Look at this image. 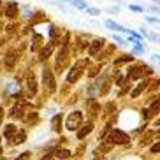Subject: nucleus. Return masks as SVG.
<instances>
[{
	"instance_id": "30",
	"label": "nucleus",
	"mask_w": 160,
	"mask_h": 160,
	"mask_svg": "<svg viewBox=\"0 0 160 160\" xmlns=\"http://www.w3.org/2000/svg\"><path fill=\"white\" fill-rule=\"evenodd\" d=\"M86 11H88V14H92V16L100 14V11H99V9H93V7H86Z\"/></svg>"
},
{
	"instance_id": "5",
	"label": "nucleus",
	"mask_w": 160,
	"mask_h": 160,
	"mask_svg": "<svg viewBox=\"0 0 160 160\" xmlns=\"http://www.w3.org/2000/svg\"><path fill=\"white\" fill-rule=\"evenodd\" d=\"M18 58H19V51H18V49H9V51H7V55L4 57V63H5V67L12 69V67L16 65Z\"/></svg>"
},
{
	"instance_id": "37",
	"label": "nucleus",
	"mask_w": 160,
	"mask_h": 160,
	"mask_svg": "<svg viewBox=\"0 0 160 160\" xmlns=\"http://www.w3.org/2000/svg\"><path fill=\"white\" fill-rule=\"evenodd\" d=\"M16 160H30V153H23V155L19 157V158H16Z\"/></svg>"
},
{
	"instance_id": "2",
	"label": "nucleus",
	"mask_w": 160,
	"mask_h": 160,
	"mask_svg": "<svg viewBox=\"0 0 160 160\" xmlns=\"http://www.w3.org/2000/svg\"><path fill=\"white\" fill-rule=\"evenodd\" d=\"M42 83H44V88L49 92V93H55L57 92V81L53 78V72L49 69H44L42 71Z\"/></svg>"
},
{
	"instance_id": "24",
	"label": "nucleus",
	"mask_w": 160,
	"mask_h": 160,
	"mask_svg": "<svg viewBox=\"0 0 160 160\" xmlns=\"http://www.w3.org/2000/svg\"><path fill=\"white\" fill-rule=\"evenodd\" d=\"M113 142H102V144H100L99 146V150H97V151H102V153H108V151H111V148H113Z\"/></svg>"
},
{
	"instance_id": "39",
	"label": "nucleus",
	"mask_w": 160,
	"mask_h": 160,
	"mask_svg": "<svg viewBox=\"0 0 160 160\" xmlns=\"http://www.w3.org/2000/svg\"><path fill=\"white\" fill-rule=\"evenodd\" d=\"M151 60L155 62V63H160V55H153V57H151Z\"/></svg>"
},
{
	"instance_id": "7",
	"label": "nucleus",
	"mask_w": 160,
	"mask_h": 160,
	"mask_svg": "<svg viewBox=\"0 0 160 160\" xmlns=\"http://www.w3.org/2000/svg\"><path fill=\"white\" fill-rule=\"evenodd\" d=\"M27 88H28L30 95H35V92H37V81L33 78V72H28V74H27Z\"/></svg>"
},
{
	"instance_id": "41",
	"label": "nucleus",
	"mask_w": 160,
	"mask_h": 160,
	"mask_svg": "<svg viewBox=\"0 0 160 160\" xmlns=\"http://www.w3.org/2000/svg\"><path fill=\"white\" fill-rule=\"evenodd\" d=\"M83 150H85V148H83V146H81V148H79V150H78V151H76V155H78V157H79V155H81V153H83Z\"/></svg>"
},
{
	"instance_id": "26",
	"label": "nucleus",
	"mask_w": 160,
	"mask_h": 160,
	"mask_svg": "<svg viewBox=\"0 0 160 160\" xmlns=\"http://www.w3.org/2000/svg\"><path fill=\"white\" fill-rule=\"evenodd\" d=\"M25 120V122H28V123H32V122H37V114L35 113H32V114H28V116H21Z\"/></svg>"
},
{
	"instance_id": "27",
	"label": "nucleus",
	"mask_w": 160,
	"mask_h": 160,
	"mask_svg": "<svg viewBox=\"0 0 160 160\" xmlns=\"http://www.w3.org/2000/svg\"><path fill=\"white\" fill-rule=\"evenodd\" d=\"M71 2L76 5V7H79V9H86V4L85 2H81V0H71Z\"/></svg>"
},
{
	"instance_id": "19",
	"label": "nucleus",
	"mask_w": 160,
	"mask_h": 160,
	"mask_svg": "<svg viewBox=\"0 0 160 160\" xmlns=\"http://www.w3.org/2000/svg\"><path fill=\"white\" fill-rule=\"evenodd\" d=\"M160 113V97L157 100H153V104H151V108H150V114L153 116V114H158Z\"/></svg>"
},
{
	"instance_id": "42",
	"label": "nucleus",
	"mask_w": 160,
	"mask_h": 160,
	"mask_svg": "<svg viewBox=\"0 0 160 160\" xmlns=\"http://www.w3.org/2000/svg\"><path fill=\"white\" fill-rule=\"evenodd\" d=\"M2 120H4V113H2V109H0V125H2Z\"/></svg>"
},
{
	"instance_id": "44",
	"label": "nucleus",
	"mask_w": 160,
	"mask_h": 160,
	"mask_svg": "<svg viewBox=\"0 0 160 160\" xmlns=\"http://www.w3.org/2000/svg\"><path fill=\"white\" fill-rule=\"evenodd\" d=\"M158 125H160V118H158V120H157V127H158Z\"/></svg>"
},
{
	"instance_id": "16",
	"label": "nucleus",
	"mask_w": 160,
	"mask_h": 160,
	"mask_svg": "<svg viewBox=\"0 0 160 160\" xmlns=\"http://www.w3.org/2000/svg\"><path fill=\"white\" fill-rule=\"evenodd\" d=\"M16 132H18V127H14V125H5V128H4V136H5V139H12V136H14Z\"/></svg>"
},
{
	"instance_id": "13",
	"label": "nucleus",
	"mask_w": 160,
	"mask_h": 160,
	"mask_svg": "<svg viewBox=\"0 0 160 160\" xmlns=\"http://www.w3.org/2000/svg\"><path fill=\"white\" fill-rule=\"evenodd\" d=\"M49 37H51L53 46H55V44H60V30H58L57 27H51V28H49Z\"/></svg>"
},
{
	"instance_id": "46",
	"label": "nucleus",
	"mask_w": 160,
	"mask_h": 160,
	"mask_svg": "<svg viewBox=\"0 0 160 160\" xmlns=\"http://www.w3.org/2000/svg\"><path fill=\"white\" fill-rule=\"evenodd\" d=\"M0 7H2V2H0Z\"/></svg>"
},
{
	"instance_id": "33",
	"label": "nucleus",
	"mask_w": 160,
	"mask_h": 160,
	"mask_svg": "<svg viewBox=\"0 0 160 160\" xmlns=\"http://www.w3.org/2000/svg\"><path fill=\"white\" fill-rule=\"evenodd\" d=\"M160 86V79H155L153 83H151V86H150V90H157Z\"/></svg>"
},
{
	"instance_id": "9",
	"label": "nucleus",
	"mask_w": 160,
	"mask_h": 160,
	"mask_svg": "<svg viewBox=\"0 0 160 160\" xmlns=\"http://www.w3.org/2000/svg\"><path fill=\"white\" fill-rule=\"evenodd\" d=\"M5 16L11 19L18 16V4L16 2H9V4L5 5Z\"/></svg>"
},
{
	"instance_id": "8",
	"label": "nucleus",
	"mask_w": 160,
	"mask_h": 160,
	"mask_svg": "<svg viewBox=\"0 0 160 160\" xmlns=\"http://www.w3.org/2000/svg\"><path fill=\"white\" fill-rule=\"evenodd\" d=\"M81 74H83V69L81 67H72L71 72H69V76H67V83H76V81L81 78Z\"/></svg>"
},
{
	"instance_id": "45",
	"label": "nucleus",
	"mask_w": 160,
	"mask_h": 160,
	"mask_svg": "<svg viewBox=\"0 0 160 160\" xmlns=\"http://www.w3.org/2000/svg\"><path fill=\"white\" fill-rule=\"evenodd\" d=\"M0 155H2V148H0Z\"/></svg>"
},
{
	"instance_id": "36",
	"label": "nucleus",
	"mask_w": 160,
	"mask_h": 160,
	"mask_svg": "<svg viewBox=\"0 0 160 160\" xmlns=\"http://www.w3.org/2000/svg\"><path fill=\"white\" fill-rule=\"evenodd\" d=\"M132 11H136V12H142V7H139V5H130Z\"/></svg>"
},
{
	"instance_id": "29",
	"label": "nucleus",
	"mask_w": 160,
	"mask_h": 160,
	"mask_svg": "<svg viewBox=\"0 0 160 160\" xmlns=\"http://www.w3.org/2000/svg\"><path fill=\"white\" fill-rule=\"evenodd\" d=\"M97 74H99V67H92V69L88 71V76H90V78H95Z\"/></svg>"
},
{
	"instance_id": "1",
	"label": "nucleus",
	"mask_w": 160,
	"mask_h": 160,
	"mask_svg": "<svg viewBox=\"0 0 160 160\" xmlns=\"http://www.w3.org/2000/svg\"><path fill=\"white\" fill-rule=\"evenodd\" d=\"M67 65H69V44H62V49L57 57V71L62 72Z\"/></svg>"
},
{
	"instance_id": "6",
	"label": "nucleus",
	"mask_w": 160,
	"mask_h": 160,
	"mask_svg": "<svg viewBox=\"0 0 160 160\" xmlns=\"http://www.w3.org/2000/svg\"><path fill=\"white\" fill-rule=\"evenodd\" d=\"M104 44H106V41H104V39H95L93 42H90V48H88L90 57H97V55L102 51Z\"/></svg>"
},
{
	"instance_id": "3",
	"label": "nucleus",
	"mask_w": 160,
	"mask_h": 160,
	"mask_svg": "<svg viewBox=\"0 0 160 160\" xmlns=\"http://www.w3.org/2000/svg\"><path fill=\"white\" fill-rule=\"evenodd\" d=\"M106 141L113 142V144H127V142L130 141V137H128L123 130H113L111 132V136H109Z\"/></svg>"
},
{
	"instance_id": "20",
	"label": "nucleus",
	"mask_w": 160,
	"mask_h": 160,
	"mask_svg": "<svg viewBox=\"0 0 160 160\" xmlns=\"http://www.w3.org/2000/svg\"><path fill=\"white\" fill-rule=\"evenodd\" d=\"M11 116L12 118H21L23 116V106H14L11 109Z\"/></svg>"
},
{
	"instance_id": "35",
	"label": "nucleus",
	"mask_w": 160,
	"mask_h": 160,
	"mask_svg": "<svg viewBox=\"0 0 160 160\" xmlns=\"http://www.w3.org/2000/svg\"><path fill=\"white\" fill-rule=\"evenodd\" d=\"M12 99H14L16 102H23V95H21V93H16L14 97H12Z\"/></svg>"
},
{
	"instance_id": "40",
	"label": "nucleus",
	"mask_w": 160,
	"mask_h": 160,
	"mask_svg": "<svg viewBox=\"0 0 160 160\" xmlns=\"http://www.w3.org/2000/svg\"><path fill=\"white\" fill-rule=\"evenodd\" d=\"M95 160H106V158H104V157H100L99 151H95Z\"/></svg>"
},
{
	"instance_id": "34",
	"label": "nucleus",
	"mask_w": 160,
	"mask_h": 160,
	"mask_svg": "<svg viewBox=\"0 0 160 160\" xmlns=\"http://www.w3.org/2000/svg\"><path fill=\"white\" fill-rule=\"evenodd\" d=\"M16 28H18V25H14V23H12V25H9V27H7V32H9V33H12Z\"/></svg>"
},
{
	"instance_id": "14",
	"label": "nucleus",
	"mask_w": 160,
	"mask_h": 160,
	"mask_svg": "<svg viewBox=\"0 0 160 160\" xmlns=\"http://www.w3.org/2000/svg\"><path fill=\"white\" fill-rule=\"evenodd\" d=\"M53 53V44H48L46 48H42L41 49V53H39V60L41 62H44V60H48V57Z\"/></svg>"
},
{
	"instance_id": "10",
	"label": "nucleus",
	"mask_w": 160,
	"mask_h": 160,
	"mask_svg": "<svg viewBox=\"0 0 160 160\" xmlns=\"http://www.w3.org/2000/svg\"><path fill=\"white\" fill-rule=\"evenodd\" d=\"M144 90H148V81H141V83H139V85H137L136 88L132 90L130 97H132V99H137V97H139V95H141L142 92H144Z\"/></svg>"
},
{
	"instance_id": "32",
	"label": "nucleus",
	"mask_w": 160,
	"mask_h": 160,
	"mask_svg": "<svg viewBox=\"0 0 160 160\" xmlns=\"http://www.w3.org/2000/svg\"><path fill=\"white\" fill-rule=\"evenodd\" d=\"M141 116L144 118V120H148V118L151 116V114H150V109H142V111H141Z\"/></svg>"
},
{
	"instance_id": "28",
	"label": "nucleus",
	"mask_w": 160,
	"mask_h": 160,
	"mask_svg": "<svg viewBox=\"0 0 160 160\" xmlns=\"http://www.w3.org/2000/svg\"><path fill=\"white\" fill-rule=\"evenodd\" d=\"M99 111H100V106L99 104H93V106H92V116H97Z\"/></svg>"
},
{
	"instance_id": "25",
	"label": "nucleus",
	"mask_w": 160,
	"mask_h": 160,
	"mask_svg": "<svg viewBox=\"0 0 160 160\" xmlns=\"http://www.w3.org/2000/svg\"><path fill=\"white\" fill-rule=\"evenodd\" d=\"M134 60V57H130V55H127V57H122V58H118L116 62H114V65H122V63H127V62H132Z\"/></svg>"
},
{
	"instance_id": "22",
	"label": "nucleus",
	"mask_w": 160,
	"mask_h": 160,
	"mask_svg": "<svg viewBox=\"0 0 160 160\" xmlns=\"http://www.w3.org/2000/svg\"><path fill=\"white\" fill-rule=\"evenodd\" d=\"M111 114H116V106H114L113 102H109L108 106H106V113H104V116L108 118V116H111Z\"/></svg>"
},
{
	"instance_id": "4",
	"label": "nucleus",
	"mask_w": 160,
	"mask_h": 160,
	"mask_svg": "<svg viewBox=\"0 0 160 160\" xmlns=\"http://www.w3.org/2000/svg\"><path fill=\"white\" fill-rule=\"evenodd\" d=\"M81 122H83V114H81L79 111H74V113L69 114L65 127L69 128V130H78V128H79V125H81Z\"/></svg>"
},
{
	"instance_id": "12",
	"label": "nucleus",
	"mask_w": 160,
	"mask_h": 160,
	"mask_svg": "<svg viewBox=\"0 0 160 160\" xmlns=\"http://www.w3.org/2000/svg\"><path fill=\"white\" fill-rule=\"evenodd\" d=\"M92 130H93V123L92 122L86 123V125H83V128H79V132H78V139H85Z\"/></svg>"
},
{
	"instance_id": "23",
	"label": "nucleus",
	"mask_w": 160,
	"mask_h": 160,
	"mask_svg": "<svg viewBox=\"0 0 160 160\" xmlns=\"http://www.w3.org/2000/svg\"><path fill=\"white\" fill-rule=\"evenodd\" d=\"M51 125H53V130H60V125H62V114H57V116L53 118V122H51Z\"/></svg>"
},
{
	"instance_id": "43",
	"label": "nucleus",
	"mask_w": 160,
	"mask_h": 160,
	"mask_svg": "<svg viewBox=\"0 0 160 160\" xmlns=\"http://www.w3.org/2000/svg\"><path fill=\"white\" fill-rule=\"evenodd\" d=\"M153 136H155V137H157V139H158V141H160V130H158V132H157V134H153Z\"/></svg>"
},
{
	"instance_id": "15",
	"label": "nucleus",
	"mask_w": 160,
	"mask_h": 160,
	"mask_svg": "<svg viewBox=\"0 0 160 160\" xmlns=\"http://www.w3.org/2000/svg\"><path fill=\"white\" fill-rule=\"evenodd\" d=\"M25 139H27V134H25L23 130H19V132H16L14 136H12L11 142H12V144H21V142H25Z\"/></svg>"
},
{
	"instance_id": "18",
	"label": "nucleus",
	"mask_w": 160,
	"mask_h": 160,
	"mask_svg": "<svg viewBox=\"0 0 160 160\" xmlns=\"http://www.w3.org/2000/svg\"><path fill=\"white\" fill-rule=\"evenodd\" d=\"M41 44H42V35L35 33L33 35V42H32V51H37L39 48H41Z\"/></svg>"
},
{
	"instance_id": "38",
	"label": "nucleus",
	"mask_w": 160,
	"mask_h": 160,
	"mask_svg": "<svg viewBox=\"0 0 160 160\" xmlns=\"http://www.w3.org/2000/svg\"><path fill=\"white\" fill-rule=\"evenodd\" d=\"M148 37H150L151 41H160V37H158V35H155V33H148Z\"/></svg>"
},
{
	"instance_id": "31",
	"label": "nucleus",
	"mask_w": 160,
	"mask_h": 160,
	"mask_svg": "<svg viewBox=\"0 0 160 160\" xmlns=\"http://www.w3.org/2000/svg\"><path fill=\"white\" fill-rule=\"evenodd\" d=\"M150 150H151V153H160V141L157 142V144H153V146H151Z\"/></svg>"
},
{
	"instance_id": "17",
	"label": "nucleus",
	"mask_w": 160,
	"mask_h": 160,
	"mask_svg": "<svg viewBox=\"0 0 160 160\" xmlns=\"http://www.w3.org/2000/svg\"><path fill=\"white\" fill-rule=\"evenodd\" d=\"M106 27H108V28H111V30H118V32H128L127 28H123L122 25L114 23V21H111V19H108V21H106ZM128 33H130V32H128Z\"/></svg>"
},
{
	"instance_id": "11",
	"label": "nucleus",
	"mask_w": 160,
	"mask_h": 160,
	"mask_svg": "<svg viewBox=\"0 0 160 160\" xmlns=\"http://www.w3.org/2000/svg\"><path fill=\"white\" fill-rule=\"evenodd\" d=\"M142 69H141V65L139 67H130L128 69V79H141L142 78Z\"/></svg>"
},
{
	"instance_id": "21",
	"label": "nucleus",
	"mask_w": 160,
	"mask_h": 160,
	"mask_svg": "<svg viewBox=\"0 0 160 160\" xmlns=\"http://www.w3.org/2000/svg\"><path fill=\"white\" fill-rule=\"evenodd\" d=\"M55 157H58V158H69L71 157V151L69 150H63V148H58V150H55Z\"/></svg>"
}]
</instances>
